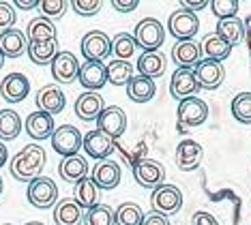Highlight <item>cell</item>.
Instances as JSON below:
<instances>
[{
    "mask_svg": "<svg viewBox=\"0 0 251 225\" xmlns=\"http://www.w3.org/2000/svg\"><path fill=\"white\" fill-rule=\"evenodd\" d=\"M45 163H48L45 150L37 144H28L11 159V176L20 182H32L41 176Z\"/></svg>",
    "mask_w": 251,
    "mask_h": 225,
    "instance_id": "cell-1",
    "label": "cell"
},
{
    "mask_svg": "<svg viewBox=\"0 0 251 225\" xmlns=\"http://www.w3.org/2000/svg\"><path fill=\"white\" fill-rule=\"evenodd\" d=\"M133 39L138 43V48H142L144 51H159V48L165 41V28L155 17H146L135 26Z\"/></svg>",
    "mask_w": 251,
    "mask_h": 225,
    "instance_id": "cell-2",
    "label": "cell"
},
{
    "mask_svg": "<svg viewBox=\"0 0 251 225\" xmlns=\"http://www.w3.org/2000/svg\"><path fill=\"white\" fill-rule=\"evenodd\" d=\"M50 140H52V148L56 152H58L62 159H67V157H73V154L79 152V148H82V144H84V135L79 133L77 126L62 125L58 129H54Z\"/></svg>",
    "mask_w": 251,
    "mask_h": 225,
    "instance_id": "cell-3",
    "label": "cell"
},
{
    "mask_svg": "<svg viewBox=\"0 0 251 225\" xmlns=\"http://www.w3.org/2000/svg\"><path fill=\"white\" fill-rule=\"evenodd\" d=\"M28 201H30L35 208H52L58 201V187L52 178L48 176H39L32 182H28Z\"/></svg>",
    "mask_w": 251,
    "mask_h": 225,
    "instance_id": "cell-4",
    "label": "cell"
},
{
    "mask_svg": "<svg viewBox=\"0 0 251 225\" xmlns=\"http://www.w3.org/2000/svg\"><path fill=\"white\" fill-rule=\"evenodd\" d=\"M168 30L172 37L178 39V41H191L200 32V17H198V13H193V11L178 9L170 15Z\"/></svg>",
    "mask_w": 251,
    "mask_h": 225,
    "instance_id": "cell-5",
    "label": "cell"
},
{
    "mask_svg": "<svg viewBox=\"0 0 251 225\" xmlns=\"http://www.w3.org/2000/svg\"><path fill=\"white\" fill-rule=\"evenodd\" d=\"M151 204L155 208V212H159L163 217L176 215L182 208V193L176 184H161L159 189L152 191Z\"/></svg>",
    "mask_w": 251,
    "mask_h": 225,
    "instance_id": "cell-6",
    "label": "cell"
},
{
    "mask_svg": "<svg viewBox=\"0 0 251 225\" xmlns=\"http://www.w3.org/2000/svg\"><path fill=\"white\" fill-rule=\"evenodd\" d=\"M133 178L140 187L155 191L161 184H165V167L155 159H142L133 167Z\"/></svg>",
    "mask_w": 251,
    "mask_h": 225,
    "instance_id": "cell-7",
    "label": "cell"
},
{
    "mask_svg": "<svg viewBox=\"0 0 251 225\" xmlns=\"http://www.w3.org/2000/svg\"><path fill=\"white\" fill-rule=\"evenodd\" d=\"M176 118H178V126H200L206 123L208 118V105L200 97H189L182 99L176 109Z\"/></svg>",
    "mask_w": 251,
    "mask_h": 225,
    "instance_id": "cell-8",
    "label": "cell"
},
{
    "mask_svg": "<svg viewBox=\"0 0 251 225\" xmlns=\"http://www.w3.org/2000/svg\"><path fill=\"white\" fill-rule=\"evenodd\" d=\"M193 75L198 79V86L204 90H217L226 79V69L221 62L210 60V58H202L193 67Z\"/></svg>",
    "mask_w": 251,
    "mask_h": 225,
    "instance_id": "cell-9",
    "label": "cell"
},
{
    "mask_svg": "<svg viewBox=\"0 0 251 225\" xmlns=\"http://www.w3.org/2000/svg\"><path fill=\"white\" fill-rule=\"evenodd\" d=\"M97 129L101 133H105L110 140L116 142L125 131H127V114L123 107L118 105H110L101 112V116L97 118Z\"/></svg>",
    "mask_w": 251,
    "mask_h": 225,
    "instance_id": "cell-10",
    "label": "cell"
},
{
    "mask_svg": "<svg viewBox=\"0 0 251 225\" xmlns=\"http://www.w3.org/2000/svg\"><path fill=\"white\" fill-rule=\"evenodd\" d=\"M79 48H82V56L86 60H101L103 62V58H107V56L112 54V39L101 30H93V32L84 34Z\"/></svg>",
    "mask_w": 251,
    "mask_h": 225,
    "instance_id": "cell-11",
    "label": "cell"
},
{
    "mask_svg": "<svg viewBox=\"0 0 251 225\" xmlns=\"http://www.w3.org/2000/svg\"><path fill=\"white\" fill-rule=\"evenodd\" d=\"M77 79L88 92H99L107 84V65L101 60H86L79 65Z\"/></svg>",
    "mask_w": 251,
    "mask_h": 225,
    "instance_id": "cell-12",
    "label": "cell"
},
{
    "mask_svg": "<svg viewBox=\"0 0 251 225\" xmlns=\"http://www.w3.org/2000/svg\"><path fill=\"white\" fill-rule=\"evenodd\" d=\"M52 75L56 79V84H71L73 79H77L79 73V60L75 54L71 51H58L52 60Z\"/></svg>",
    "mask_w": 251,
    "mask_h": 225,
    "instance_id": "cell-13",
    "label": "cell"
},
{
    "mask_svg": "<svg viewBox=\"0 0 251 225\" xmlns=\"http://www.w3.org/2000/svg\"><path fill=\"white\" fill-rule=\"evenodd\" d=\"M198 90H200V86H198L196 75H193V69H176L172 73V79H170V95H172L176 101L196 97Z\"/></svg>",
    "mask_w": 251,
    "mask_h": 225,
    "instance_id": "cell-14",
    "label": "cell"
},
{
    "mask_svg": "<svg viewBox=\"0 0 251 225\" xmlns=\"http://www.w3.org/2000/svg\"><path fill=\"white\" fill-rule=\"evenodd\" d=\"M30 92V82L24 73H9L0 82V95L9 103H22Z\"/></svg>",
    "mask_w": 251,
    "mask_h": 225,
    "instance_id": "cell-15",
    "label": "cell"
},
{
    "mask_svg": "<svg viewBox=\"0 0 251 225\" xmlns=\"http://www.w3.org/2000/svg\"><path fill=\"white\" fill-rule=\"evenodd\" d=\"M35 103H37L39 112H45V114H50V116H54V114H60L62 109H65L67 99H65V92H62L58 84H48L37 92Z\"/></svg>",
    "mask_w": 251,
    "mask_h": 225,
    "instance_id": "cell-16",
    "label": "cell"
},
{
    "mask_svg": "<svg viewBox=\"0 0 251 225\" xmlns=\"http://www.w3.org/2000/svg\"><path fill=\"white\" fill-rule=\"evenodd\" d=\"M204 159V148L196 140H182L176 146V165L182 172H193L198 170Z\"/></svg>",
    "mask_w": 251,
    "mask_h": 225,
    "instance_id": "cell-17",
    "label": "cell"
},
{
    "mask_svg": "<svg viewBox=\"0 0 251 225\" xmlns=\"http://www.w3.org/2000/svg\"><path fill=\"white\" fill-rule=\"evenodd\" d=\"M82 148L88 157H93L97 161H105L114 150V140H110L105 133H101L99 129H93L88 133H84Z\"/></svg>",
    "mask_w": 251,
    "mask_h": 225,
    "instance_id": "cell-18",
    "label": "cell"
},
{
    "mask_svg": "<svg viewBox=\"0 0 251 225\" xmlns=\"http://www.w3.org/2000/svg\"><path fill=\"white\" fill-rule=\"evenodd\" d=\"M121 176H123V170L121 165L116 163V161H99L95 167H93V180L97 182V187L99 189H105V191H110V189H116L118 182H121Z\"/></svg>",
    "mask_w": 251,
    "mask_h": 225,
    "instance_id": "cell-19",
    "label": "cell"
},
{
    "mask_svg": "<svg viewBox=\"0 0 251 225\" xmlns=\"http://www.w3.org/2000/svg\"><path fill=\"white\" fill-rule=\"evenodd\" d=\"M0 51L4 58H20L22 54L28 51V39L26 32L18 28H9V30L0 32Z\"/></svg>",
    "mask_w": 251,
    "mask_h": 225,
    "instance_id": "cell-20",
    "label": "cell"
},
{
    "mask_svg": "<svg viewBox=\"0 0 251 225\" xmlns=\"http://www.w3.org/2000/svg\"><path fill=\"white\" fill-rule=\"evenodd\" d=\"M24 129L32 140H37V142L48 140V137H52V133H54V116H50V114L39 112L37 109V112L28 114Z\"/></svg>",
    "mask_w": 251,
    "mask_h": 225,
    "instance_id": "cell-21",
    "label": "cell"
},
{
    "mask_svg": "<svg viewBox=\"0 0 251 225\" xmlns=\"http://www.w3.org/2000/svg\"><path fill=\"white\" fill-rule=\"evenodd\" d=\"M172 60L178 69H193L202 60V48L193 39L191 41H176L172 48Z\"/></svg>",
    "mask_w": 251,
    "mask_h": 225,
    "instance_id": "cell-22",
    "label": "cell"
},
{
    "mask_svg": "<svg viewBox=\"0 0 251 225\" xmlns=\"http://www.w3.org/2000/svg\"><path fill=\"white\" fill-rule=\"evenodd\" d=\"M103 109H105V103H103V97H101L99 92H84V95H79L77 101H75V114H77V118L84 120V123L97 120Z\"/></svg>",
    "mask_w": 251,
    "mask_h": 225,
    "instance_id": "cell-23",
    "label": "cell"
},
{
    "mask_svg": "<svg viewBox=\"0 0 251 225\" xmlns=\"http://www.w3.org/2000/svg\"><path fill=\"white\" fill-rule=\"evenodd\" d=\"M58 174L65 182H79L82 178L88 176V161L82 157V154H73V157H67L60 161L58 165Z\"/></svg>",
    "mask_w": 251,
    "mask_h": 225,
    "instance_id": "cell-24",
    "label": "cell"
},
{
    "mask_svg": "<svg viewBox=\"0 0 251 225\" xmlns=\"http://www.w3.org/2000/svg\"><path fill=\"white\" fill-rule=\"evenodd\" d=\"M54 221L56 225H79L84 221L82 208L73 198H65L56 201L54 206Z\"/></svg>",
    "mask_w": 251,
    "mask_h": 225,
    "instance_id": "cell-25",
    "label": "cell"
},
{
    "mask_svg": "<svg viewBox=\"0 0 251 225\" xmlns=\"http://www.w3.org/2000/svg\"><path fill=\"white\" fill-rule=\"evenodd\" d=\"M26 39L28 43H43V41H54L56 39V26L52 20L39 15L35 20L28 22L26 28Z\"/></svg>",
    "mask_w": 251,
    "mask_h": 225,
    "instance_id": "cell-26",
    "label": "cell"
},
{
    "mask_svg": "<svg viewBox=\"0 0 251 225\" xmlns=\"http://www.w3.org/2000/svg\"><path fill=\"white\" fill-rule=\"evenodd\" d=\"M99 200H101V189L97 187V182L90 176L75 182V201L79 204V208L86 210L95 208V206H99Z\"/></svg>",
    "mask_w": 251,
    "mask_h": 225,
    "instance_id": "cell-27",
    "label": "cell"
},
{
    "mask_svg": "<svg viewBox=\"0 0 251 225\" xmlns=\"http://www.w3.org/2000/svg\"><path fill=\"white\" fill-rule=\"evenodd\" d=\"M155 92H157L155 79H148L144 75H133L131 82L127 84V95L135 103H148L155 97Z\"/></svg>",
    "mask_w": 251,
    "mask_h": 225,
    "instance_id": "cell-28",
    "label": "cell"
},
{
    "mask_svg": "<svg viewBox=\"0 0 251 225\" xmlns=\"http://www.w3.org/2000/svg\"><path fill=\"white\" fill-rule=\"evenodd\" d=\"M138 71L140 75H144L148 79L161 77L165 73V56L161 51H144V54L138 58Z\"/></svg>",
    "mask_w": 251,
    "mask_h": 225,
    "instance_id": "cell-29",
    "label": "cell"
},
{
    "mask_svg": "<svg viewBox=\"0 0 251 225\" xmlns=\"http://www.w3.org/2000/svg\"><path fill=\"white\" fill-rule=\"evenodd\" d=\"M217 34L224 39L226 43H230L232 48L238 43H243L245 39V24L241 17H230V20H219L217 22Z\"/></svg>",
    "mask_w": 251,
    "mask_h": 225,
    "instance_id": "cell-30",
    "label": "cell"
},
{
    "mask_svg": "<svg viewBox=\"0 0 251 225\" xmlns=\"http://www.w3.org/2000/svg\"><path fill=\"white\" fill-rule=\"evenodd\" d=\"M200 48H202V54H206L210 60H217V62L226 60L232 51V45L226 43L217 32L206 34V37L202 39V43H200Z\"/></svg>",
    "mask_w": 251,
    "mask_h": 225,
    "instance_id": "cell-31",
    "label": "cell"
},
{
    "mask_svg": "<svg viewBox=\"0 0 251 225\" xmlns=\"http://www.w3.org/2000/svg\"><path fill=\"white\" fill-rule=\"evenodd\" d=\"M58 39L43 43H28V58L35 65H52L54 56L58 54Z\"/></svg>",
    "mask_w": 251,
    "mask_h": 225,
    "instance_id": "cell-32",
    "label": "cell"
},
{
    "mask_svg": "<svg viewBox=\"0 0 251 225\" xmlns=\"http://www.w3.org/2000/svg\"><path fill=\"white\" fill-rule=\"evenodd\" d=\"M22 118L13 109H0V142H11L20 135Z\"/></svg>",
    "mask_w": 251,
    "mask_h": 225,
    "instance_id": "cell-33",
    "label": "cell"
},
{
    "mask_svg": "<svg viewBox=\"0 0 251 225\" xmlns=\"http://www.w3.org/2000/svg\"><path fill=\"white\" fill-rule=\"evenodd\" d=\"M138 50V43H135L133 34L129 32H121L112 39V54H114V60H127L135 54Z\"/></svg>",
    "mask_w": 251,
    "mask_h": 225,
    "instance_id": "cell-34",
    "label": "cell"
},
{
    "mask_svg": "<svg viewBox=\"0 0 251 225\" xmlns=\"http://www.w3.org/2000/svg\"><path fill=\"white\" fill-rule=\"evenodd\" d=\"M133 77V67L127 60H112L107 65V82L114 86H127Z\"/></svg>",
    "mask_w": 251,
    "mask_h": 225,
    "instance_id": "cell-35",
    "label": "cell"
},
{
    "mask_svg": "<svg viewBox=\"0 0 251 225\" xmlns=\"http://www.w3.org/2000/svg\"><path fill=\"white\" fill-rule=\"evenodd\" d=\"M114 219H116V225H142L144 212L133 201H125L114 210Z\"/></svg>",
    "mask_w": 251,
    "mask_h": 225,
    "instance_id": "cell-36",
    "label": "cell"
},
{
    "mask_svg": "<svg viewBox=\"0 0 251 225\" xmlns=\"http://www.w3.org/2000/svg\"><path fill=\"white\" fill-rule=\"evenodd\" d=\"M232 116L243 125H251V92H238L232 99Z\"/></svg>",
    "mask_w": 251,
    "mask_h": 225,
    "instance_id": "cell-37",
    "label": "cell"
},
{
    "mask_svg": "<svg viewBox=\"0 0 251 225\" xmlns=\"http://www.w3.org/2000/svg\"><path fill=\"white\" fill-rule=\"evenodd\" d=\"M84 225H116V219H114V210L105 204H99L95 208H90L86 215H84Z\"/></svg>",
    "mask_w": 251,
    "mask_h": 225,
    "instance_id": "cell-38",
    "label": "cell"
},
{
    "mask_svg": "<svg viewBox=\"0 0 251 225\" xmlns=\"http://www.w3.org/2000/svg\"><path fill=\"white\" fill-rule=\"evenodd\" d=\"M208 7L213 9L217 20H230V17H236L238 0H210Z\"/></svg>",
    "mask_w": 251,
    "mask_h": 225,
    "instance_id": "cell-39",
    "label": "cell"
},
{
    "mask_svg": "<svg viewBox=\"0 0 251 225\" xmlns=\"http://www.w3.org/2000/svg\"><path fill=\"white\" fill-rule=\"evenodd\" d=\"M67 7H69L67 0H41V2H39V9H41L43 17H48V20L62 17L65 15V11H67Z\"/></svg>",
    "mask_w": 251,
    "mask_h": 225,
    "instance_id": "cell-40",
    "label": "cell"
},
{
    "mask_svg": "<svg viewBox=\"0 0 251 225\" xmlns=\"http://www.w3.org/2000/svg\"><path fill=\"white\" fill-rule=\"evenodd\" d=\"M71 7L77 15L90 17V15L99 13V9L103 7V2H101V0H71Z\"/></svg>",
    "mask_w": 251,
    "mask_h": 225,
    "instance_id": "cell-41",
    "label": "cell"
},
{
    "mask_svg": "<svg viewBox=\"0 0 251 225\" xmlns=\"http://www.w3.org/2000/svg\"><path fill=\"white\" fill-rule=\"evenodd\" d=\"M15 20H18V15H15L13 4L0 0V30H9V28H13Z\"/></svg>",
    "mask_w": 251,
    "mask_h": 225,
    "instance_id": "cell-42",
    "label": "cell"
},
{
    "mask_svg": "<svg viewBox=\"0 0 251 225\" xmlns=\"http://www.w3.org/2000/svg\"><path fill=\"white\" fill-rule=\"evenodd\" d=\"M138 0H112V7L118 13H131V11L138 9Z\"/></svg>",
    "mask_w": 251,
    "mask_h": 225,
    "instance_id": "cell-43",
    "label": "cell"
},
{
    "mask_svg": "<svg viewBox=\"0 0 251 225\" xmlns=\"http://www.w3.org/2000/svg\"><path fill=\"white\" fill-rule=\"evenodd\" d=\"M191 225H219V223H217V219L210 215V212L200 210V212H196V215L191 217Z\"/></svg>",
    "mask_w": 251,
    "mask_h": 225,
    "instance_id": "cell-44",
    "label": "cell"
},
{
    "mask_svg": "<svg viewBox=\"0 0 251 225\" xmlns=\"http://www.w3.org/2000/svg\"><path fill=\"white\" fill-rule=\"evenodd\" d=\"M206 7H208V0H180V9L193 11V13H198V11H202Z\"/></svg>",
    "mask_w": 251,
    "mask_h": 225,
    "instance_id": "cell-45",
    "label": "cell"
},
{
    "mask_svg": "<svg viewBox=\"0 0 251 225\" xmlns=\"http://www.w3.org/2000/svg\"><path fill=\"white\" fill-rule=\"evenodd\" d=\"M142 225H170V221H168V217L159 215V212H151V215H144Z\"/></svg>",
    "mask_w": 251,
    "mask_h": 225,
    "instance_id": "cell-46",
    "label": "cell"
},
{
    "mask_svg": "<svg viewBox=\"0 0 251 225\" xmlns=\"http://www.w3.org/2000/svg\"><path fill=\"white\" fill-rule=\"evenodd\" d=\"M39 2H41V0H13V7L24 9V11H30V9L39 7Z\"/></svg>",
    "mask_w": 251,
    "mask_h": 225,
    "instance_id": "cell-47",
    "label": "cell"
},
{
    "mask_svg": "<svg viewBox=\"0 0 251 225\" xmlns=\"http://www.w3.org/2000/svg\"><path fill=\"white\" fill-rule=\"evenodd\" d=\"M7 161H9V150H7V146H4L2 142H0V167L7 163Z\"/></svg>",
    "mask_w": 251,
    "mask_h": 225,
    "instance_id": "cell-48",
    "label": "cell"
},
{
    "mask_svg": "<svg viewBox=\"0 0 251 225\" xmlns=\"http://www.w3.org/2000/svg\"><path fill=\"white\" fill-rule=\"evenodd\" d=\"M2 65H4V56H2V51H0V69H2Z\"/></svg>",
    "mask_w": 251,
    "mask_h": 225,
    "instance_id": "cell-49",
    "label": "cell"
},
{
    "mask_svg": "<svg viewBox=\"0 0 251 225\" xmlns=\"http://www.w3.org/2000/svg\"><path fill=\"white\" fill-rule=\"evenodd\" d=\"M26 225H43V223H39V221H30V223H26Z\"/></svg>",
    "mask_w": 251,
    "mask_h": 225,
    "instance_id": "cell-50",
    "label": "cell"
},
{
    "mask_svg": "<svg viewBox=\"0 0 251 225\" xmlns=\"http://www.w3.org/2000/svg\"><path fill=\"white\" fill-rule=\"evenodd\" d=\"M0 193H2V178H0Z\"/></svg>",
    "mask_w": 251,
    "mask_h": 225,
    "instance_id": "cell-51",
    "label": "cell"
},
{
    "mask_svg": "<svg viewBox=\"0 0 251 225\" xmlns=\"http://www.w3.org/2000/svg\"><path fill=\"white\" fill-rule=\"evenodd\" d=\"M249 54H251V48H249Z\"/></svg>",
    "mask_w": 251,
    "mask_h": 225,
    "instance_id": "cell-52",
    "label": "cell"
},
{
    "mask_svg": "<svg viewBox=\"0 0 251 225\" xmlns=\"http://www.w3.org/2000/svg\"><path fill=\"white\" fill-rule=\"evenodd\" d=\"M4 225H11V223H4Z\"/></svg>",
    "mask_w": 251,
    "mask_h": 225,
    "instance_id": "cell-53",
    "label": "cell"
}]
</instances>
